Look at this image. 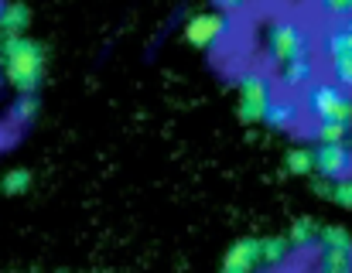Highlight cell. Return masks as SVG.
<instances>
[{"instance_id": "cell-1", "label": "cell", "mask_w": 352, "mask_h": 273, "mask_svg": "<svg viewBox=\"0 0 352 273\" xmlns=\"http://www.w3.org/2000/svg\"><path fill=\"white\" fill-rule=\"evenodd\" d=\"M45 62H48V55L34 38H28V34L0 38V72L10 89L38 93V86L45 79Z\"/></svg>"}, {"instance_id": "cell-2", "label": "cell", "mask_w": 352, "mask_h": 273, "mask_svg": "<svg viewBox=\"0 0 352 273\" xmlns=\"http://www.w3.org/2000/svg\"><path fill=\"white\" fill-rule=\"evenodd\" d=\"M263 51H267V62H270V65L284 69L287 62H294L298 55H305V51H311V48H308L305 27H301L294 17H277V21L267 27Z\"/></svg>"}, {"instance_id": "cell-3", "label": "cell", "mask_w": 352, "mask_h": 273, "mask_svg": "<svg viewBox=\"0 0 352 273\" xmlns=\"http://www.w3.org/2000/svg\"><path fill=\"white\" fill-rule=\"evenodd\" d=\"M308 113L315 117V123L336 120V123H352V89L342 82H315L308 89Z\"/></svg>"}, {"instance_id": "cell-4", "label": "cell", "mask_w": 352, "mask_h": 273, "mask_svg": "<svg viewBox=\"0 0 352 273\" xmlns=\"http://www.w3.org/2000/svg\"><path fill=\"white\" fill-rule=\"evenodd\" d=\"M274 82L263 72H246L239 75V99H236V113L243 123H267L270 103H274Z\"/></svg>"}, {"instance_id": "cell-5", "label": "cell", "mask_w": 352, "mask_h": 273, "mask_svg": "<svg viewBox=\"0 0 352 273\" xmlns=\"http://www.w3.org/2000/svg\"><path fill=\"white\" fill-rule=\"evenodd\" d=\"M322 48H325V62L332 69V79L342 82L346 89H352V17L336 21L325 31Z\"/></svg>"}, {"instance_id": "cell-6", "label": "cell", "mask_w": 352, "mask_h": 273, "mask_svg": "<svg viewBox=\"0 0 352 273\" xmlns=\"http://www.w3.org/2000/svg\"><path fill=\"white\" fill-rule=\"evenodd\" d=\"M230 27H233L230 14H223V10H206V14L188 17V24H185V41H188L192 48H199V51H209V48H216V45L226 38Z\"/></svg>"}, {"instance_id": "cell-7", "label": "cell", "mask_w": 352, "mask_h": 273, "mask_svg": "<svg viewBox=\"0 0 352 273\" xmlns=\"http://www.w3.org/2000/svg\"><path fill=\"white\" fill-rule=\"evenodd\" d=\"M315 174L322 178H349L352 174V143L339 140V143H318L315 147Z\"/></svg>"}, {"instance_id": "cell-8", "label": "cell", "mask_w": 352, "mask_h": 273, "mask_svg": "<svg viewBox=\"0 0 352 273\" xmlns=\"http://www.w3.org/2000/svg\"><path fill=\"white\" fill-rule=\"evenodd\" d=\"M256 267H263V239L243 236L223 257V273H253Z\"/></svg>"}, {"instance_id": "cell-9", "label": "cell", "mask_w": 352, "mask_h": 273, "mask_svg": "<svg viewBox=\"0 0 352 273\" xmlns=\"http://www.w3.org/2000/svg\"><path fill=\"white\" fill-rule=\"evenodd\" d=\"M280 72V86L284 89H311L315 82H318V65H315V55L311 51H305V55H298L294 62H287L284 69H277Z\"/></svg>"}, {"instance_id": "cell-10", "label": "cell", "mask_w": 352, "mask_h": 273, "mask_svg": "<svg viewBox=\"0 0 352 273\" xmlns=\"http://www.w3.org/2000/svg\"><path fill=\"white\" fill-rule=\"evenodd\" d=\"M301 113H305L301 99L291 96V89H287L284 96H274L270 113H267V123H270L274 130H294V127L301 123Z\"/></svg>"}, {"instance_id": "cell-11", "label": "cell", "mask_w": 352, "mask_h": 273, "mask_svg": "<svg viewBox=\"0 0 352 273\" xmlns=\"http://www.w3.org/2000/svg\"><path fill=\"white\" fill-rule=\"evenodd\" d=\"M28 27H31V7L24 0H7L0 7V38L24 34Z\"/></svg>"}, {"instance_id": "cell-12", "label": "cell", "mask_w": 352, "mask_h": 273, "mask_svg": "<svg viewBox=\"0 0 352 273\" xmlns=\"http://www.w3.org/2000/svg\"><path fill=\"white\" fill-rule=\"evenodd\" d=\"M315 267L322 273H349L352 270V250H342V246H318Z\"/></svg>"}, {"instance_id": "cell-13", "label": "cell", "mask_w": 352, "mask_h": 273, "mask_svg": "<svg viewBox=\"0 0 352 273\" xmlns=\"http://www.w3.org/2000/svg\"><path fill=\"white\" fill-rule=\"evenodd\" d=\"M294 253L291 236H267L263 239V267H284Z\"/></svg>"}, {"instance_id": "cell-14", "label": "cell", "mask_w": 352, "mask_h": 273, "mask_svg": "<svg viewBox=\"0 0 352 273\" xmlns=\"http://www.w3.org/2000/svg\"><path fill=\"white\" fill-rule=\"evenodd\" d=\"M7 117H10L14 127H28V123H34V117H38V96H34V93H17L14 106L7 110Z\"/></svg>"}, {"instance_id": "cell-15", "label": "cell", "mask_w": 352, "mask_h": 273, "mask_svg": "<svg viewBox=\"0 0 352 273\" xmlns=\"http://www.w3.org/2000/svg\"><path fill=\"white\" fill-rule=\"evenodd\" d=\"M291 243H294V250H308V246H318V236H322V226L318 222H311V219H294V226H291Z\"/></svg>"}, {"instance_id": "cell-16", "label": "cell", "mask_w": 352, "mask_h": 273, "mask_svg": "<svg viewBox=\"0 0 352 273\" xmlns=\"http://www.w3.org/2000/svg\"><path fill=\"white\" fill-rule=\"evenodd\" d=\"M284 167L291 171V174H315V150L311 147H294V150H287V157H284Z\"/></svg>"}, {"instance_id": "cell-17", "label": "cell", "mask_w": 352, "mask_h": 273, "mask_svg": "<svg viewBox=\"0 0 352 273\" xmlns=\"http://www.w3.org/2000/svg\"><path fill=\"white\" fill-rule=\"evenodd\" d=\"M28 188H31V171H28V167H10V171L0 178V191L10 195V198L24 195Z\"/></svg>"}, {"instance_id": "cell-18", "label": "cell", "mask_w": 352, "mask_h": 273, "mask_svg": "<svg viewBox=\"0 0 352 273\" xmlns=\"http://www.w3.org/2000/svg\"><path fill=\"white\" fill-rule=\"evenodd\" d=\"M349 136H352V123H336V120L315 123V140L318 143H339V140H349Z\"/></svg>"}, {"instance_id": "cell-19", "label": "cell", "mask_w": 352, "mask_h": 273, "mask_svg": "<svg viewBox=\"0 0 352 273\" xmlns=\"http://www.w3.org/2000/svg\"><path fill=\"white\" fill-rule=\"evenodd\" d=\"M318 246H342V250H352L349 229H342V226H322Z\"/></svg>"}, {"instance_id": "cell-20", "label": "cell", "mask_w": 352, "mask_h": 273, "mask_svg": "<svg viewBox=\"0 0 352 273\" xmlns=\"http://www.w3.org/2000/svg\"><path fill=\"white\" fill-rule=\"evenodd\" d=\"M322 3V10L332 17V21H346L352 17V0H318Z\"/></svg>"}, {"instance_id": "cell-21", "label": "cell", "mask_w": 352, "mask_h": 273, "mask_svg": "<svg viewBox=\"0 0 352 273\" xmlns=\"http://www.w3.org/2000/svg\"><path fill=\"white\" fill-rule=\"evenodd\" d=\"M332 202H336V205H342V209H352V174H349V178H339V181H336Z\"/></svg>"}, {"instance_id": "cell-22", "label": "cell", "mask_w": 352, "mask_h": 273, "mask_svg": "<svg viewBox=\"0 0 352 273\" xmlns=\"http://www.w3.org/2000/svg\"><path fill=\"white\" fill-rule=\"evenodd\" d=\"M212 3H216V10H223V14L236 17L239 10H246V3H250V0H212Z\"/></svg>"}, {"instance_id": "cell-23", "label": "cell", "mask_w": 352, "mask_h": 273, "mask_svg": "<svg viewBox=\"0 0 352 273\" xmlns=\"http://www.w3.org/2000/svg\"><path fill=\"white\" fill-rule=\"evenodd\" d=\"M349 143H352V136H349Z\"/></svg>"}]
</instances>
